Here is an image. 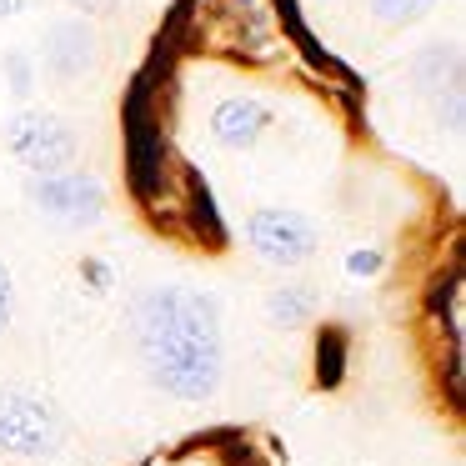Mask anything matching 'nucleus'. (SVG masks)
Segmentation results:
<instances>
[{"mask_svg":"<svg viewBox=\"0 0 466 466\" xmlns=\"http://www.w3.org/2000/svg\"><path fill=\"white\" fill-rule=\"evenodd\" d=\"M131 336L146 376L176 401H211L226 371L221 316L196 286H151L131 306Z\"/></svg>","mask_w":466,"mask_h":466,"instance_id":"obj_1","label":"nucleus"},{"mask_svg":"<svg viewBox=\"0 0 466 466\" xmlns=\"http://www.w3.org/2000/svg\"><path fill=\"white\" fill-rule=\"evenodd\" d=\"M66 441V426L56 406L35 391H0V451L21 456V461H41L56 456Z\"/></svg>","mask_w":466,"mask_h":466,"instance_id":"obj_2","label":"nucleus"},{"mask_svg":"<svg viewBox=\"0 0 466 466\" xmlns=\"http://www.w3.org/2000/svg\"><path fill=\"white\" fill-rule=\"evenodd\" d=\"M5 146L31 176H61L81 161V136L51 111H21L5 131Z\"/></svg>","mask_w":466,"mask_h":466,"instance_id":"obj_3","label":"nucleus"},{"mask_svg":"<svg viewBox=\"0 0 466 466\" xmlns=\"http://www.w3.org/2000/svg\"><path fill=\"white\" fill-rule=\"evenodd\" d=\"M35 66H46L56 86H81L101 66V31L91 15H56L41 31V56Z\"/></svg>","mask_w":466,"mask_h":466,"instance_id":"obj_4","label":"nucleus"},{"mask_svg":"<svg viewBox=\"0 0 466 466\" xmlns=\"http://www.w3.org/2000/svg\"><path fill=\"white\" fill-rule=\"evenodd\" d=\"M246 246L261 256L266 266H301L316 256L321 231H316L311 216L291 211V206H261V211L246 216Z\"/></svg>","mask_w":466,"mask_h":466,"instance_id":"obj_5","label":"nucleus"},{"mask_svg":"<svg viewBox=\"0 0 466 466\" xmlns=\"http://www.w3.org/2000/svg\"><path fill=\"white\" fill-rule=\"evenodd\" d=\"M25 201L56 226H96L106 216V186L76 166L61 176H25Z\"/></svg>","mask_w":466,"mask_h":466,"instance_id":"obj_6","label":"nucleus"},{"mask_svg":"<svg viewBox=\"0 0 466 466\" xmlns=\"http://www.w3.org/2000/svg\"><path fill=\"white\" fill-rule=\"evenodd\" d=\"M271 106L256 101V96H226L211 111V141L226 151H251L266 131H271Z\"/></svg>","mask_w":466,"mask_h":466,"instance_id":"obj_7","label":"nucleus"},{"mask_svg":"<svg viewBox=\"0 0 466 466\" xmlns=\"http://www.w3.org/2000/svg\"><path fill=\"white\" fill-rule=\"evenodd\" d=\"M311 311H316L311 286H281V291H271V301H266V316H271L276 326H301V321H311Z\"/></svg>","mask_w":466,"mask_h":466,"instance_id":"obj_8","label":"nucleus"},{"mask_svg":"<svg viewBox=\"0 0 466 466\" xmlns=\"http://www.w3.org/2000/svg\"><path fill=\"white\" fill-rule=\"evenodd\" d=\"M0 81L11 86L15 101H31L35 81H41V66H35V56L25 51V46H11V51L0 56Z\"/></svg>","mask_w":466,"mask_h":466,"instance_id":"obj_9","label":"nucleus"},{"mask_svg":"<svg viewBox=\"0 0 466 466\" xmlns=\"http://www.w3.org/2000/svg\"><path fill=\"white\" fill-rule=\"evenodd\" d=\"M366 11H371L376 25H391V31H401V25H416L421 15H431L436 0H366Z\"/></svg>","mask_w":466,"mask_h":466,"instance_id":"obj_10","label":"nucleus"},{"mask_svg":"<svg viewBox=\"0 0 466 466\" xmlns=\"http://www.w3.org/2000/svg\"><path fill=\"white\" fill-rule=\"evenodd\" d=\"M341 356H346V341L336 331H321V346H316V366H321V381H341Z\"/></svg>","mask_w":466,"mask_h":466,"instance_id":"obj_11","label":"nucleus"},{"mask_svg":"<svg viewBox=\"0 0 466 466\" xmlns=\"http://www.w3.org/2000/svg\"><path fill=\"white\" fill-rule=\"evenodd\" d=\"M11 316H15V281H11V271H5V261H0V336H5Z\"/></svg>","mask_w":466,"mask_h":466,"instance_id":"obj_12","label":"nucleus"},{"mask_svg":"<svg viewBox=\"0 0 466 466\" xmlns=\"http://www.w3.org/2000/svg\"><path fill=\"white\" fill-rule=\"evenodd\" d=\"M346 271H351V276L381 271V251H351V256H346Z\"/></svg>","mask_w":466,"mask_h":466,"instance_id":"obj_13","label":"nucleus"},{"mask_svg":"<svg viewBox=\"0 0 466 466\" xmlns=\"http://www.w3.org/2000/svg\"><path fill=\"white\" fill-rule=\"evenodd\" d=\"M25 11V0H0V21H15Z\"/></svg>","mask_w":466,"mask_h":466,"instance_id":"obj_14","label":"nucleus"}]
</instances>
